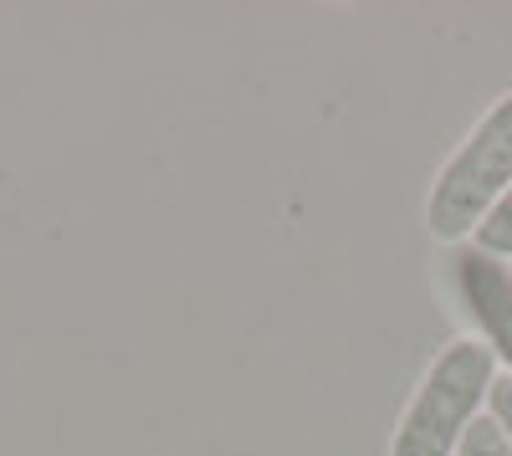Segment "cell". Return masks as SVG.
<instances>
[{
  "label": "cell",
  "instance_id": "cell-1",
  "mask_svg": "<svg viewBox=\"0 0 512 456\" xmlns=\"http://www.w3.org/2000/svg\"><path fill=\"white\" fill-rule=\"evenodd\" d=\"M492 369L497 359L477 339H456L451 349H441V359L425 369L415 400L405 405L390 456H451L466 426L477 421V405L492 395Z\"/></svg>",
  "mask_w": 512,
  "mask_h": 456
},
{
  "label": "cell",
  "instance_id": "cell-2",
  "mask_svg": "<svg viewBox=\"0 0 512 456\" xmlns=\"http://www.w3.org/2000/svg\"><path fill=\"white\" fill-rule=\"evenodd\" d=\"M512 190V93L497 98V108L472 129L425 200V226L441 241H461L466 231H477L492 205Z\"/></svg>",
  "mask_w": 512,
  "mask_h": 456
},
{
  "label": "cell",
  "instance_id": "cell-3",
  "mask_svg": "<svg viewBox=\"0 0 512 456\" xmlns=\"http://www.w3.org/2000/svg\"><path fill=\"white\" fill-rule=\"evenodd\" d=\"M451 287H456L466 318L482 328L492 359H502L512 369V267L502 257L482 252V246H456Z\"/></svg>",
  "mask_w": 512,
  "mask_h": 456
},
{
  "label": "cell",
  "instance_id": "cell-4",
  "mask_svg": "<svg viewBox=\"0 0 512 456\" xmlns=\"http://www.w3.org/2000/svg\"><path fill=\"white\" fill-rule=\"evenodd\" d=\"M477 246L492 257H512V190L492 205V216L477 226Z\"/></svg>",
  "mask_w": 512,
  "mask_h": 456
},
{
  "label": "cell",
  "instance_id": "cell-5",
  "mask_svg": "<svg viewBox=\"0 0 512 456\" xmlns=\"http://www.w3.org/2000/svg\"><path fill=\"white\" fill-rule=\"evenodd\" d=\"M456 451H461V456H512V446H507V436L497 431V421H472Z\"/></svg>",
  "mask_w": 512,
  "mask_h": 456
},
{
  "label": "cell",
  "instance_id": "cell-6",
  "mask_svg": "<svg viewBox=\"0 0 512 456\" xmlns=\"http://www.w3.org/2000/svg\"><path fill=\"white\" fill-rule=\"evenodd\" d=\"M492 421H497V431L507 436V446H512V375H502V380H492Z\"/></svg>",
  "mask_w": 512,
  "mask_h": 456
}]
</instances>
